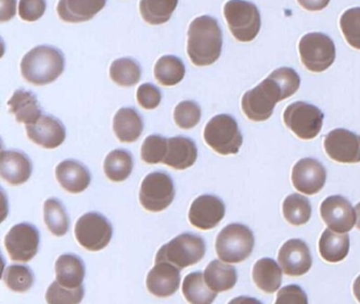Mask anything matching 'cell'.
<instances>
[{
	"mask_svg": "<svg viewBox=\"0 0 360 304\" xmlns=\"http://www.w3.org/2000/svg\"><path fill=\"white\" fill-rule=\"evenodd\" d=\"M136 99H138L141 107L144 108V109H155V108L159 107L160 103H161V91L155 84L146 82V84H141L139 87Z\"/></svg>",
	"mask_w": 360,
	"mask_h": 304,
	"instance_id": "43",
	"label": "cell"
},
{
	"mask_svg": "<svg viewBox=\"0 0 360 304\" xmlns=\"http://www.w3.org/2000/svg\"><path fill=\"white\" fill-rule=\"evenodd\" d=\"M0 175L11 185H22L32 175V163L24 152L3 150L0 160Z\"/></svg>",
	"mask_w": 360,
	"mask_h": 304,
	"instance_id": "20",
	"label": "cell"
},
{
	"mask_svg": "<svg viewBox=\"0 0 360 304\" xmlns=\"http://www.w3.org/2000/svg\"><path fill=\"white\" fill-rule=\"evenodd\" d=\"M282 268L271 258L258 260L252 268V279L258 289L267 293H275L282 283Z\"/></svg>",
	"mask_w": 360,
	"mask_h": 304,
	"instance_id": "28",
	"label": "cell"
},
{
	"mask_svg": "<svg viewBox=\"0 0 360 304\" xmlns=\"http://www.w3.org/2000/svg\"><path fill=\"white\" fill-rule=\"evenodd\" d=\"M110 77L122 87H131L138 84L142 75L138 61L129 57L117 59L110 65Z\"/></svg>",
	"mask_w": 360,
	"mask_h": 304,
	"instance_id": "36",
	"label": "cell"
},
{
	"mask_svg": "<svg viewBox=\"0 0 360 304\" xmlns=\"http://www.w3.org/2000/svg\"><path fill=\"white\" fill-rule=\"evenodd\" d=\"M187 54L191 63L205 67L216 63L222 53V30L214 17L203 15L191 21L188 29Z\"/></svg>",
	"mask_w": 360,
	"mask_h": 304,
	"instance_id": "1",
	"label": "cell"
},
{
	"mask_svg": "<svg viewBox=\"0 0 360 304\" xmlns=\"http://www.w3.org/2000/svg\"><path fill=\"white\" fill-rule=\"evenodd\" d=\"M22 76L35 86L51 84L65 70L62 51L51 46H39L27 53L20 63Z\"/></svg>",
	"mask_w": 360,
	"mask_h": 304,
	"instance_id": "2",
	"label": "cell"
},
{
	"mask_svg": "<svg viewBox=\"0 0 360 304\" xmlns=\"http://www.w3.org/2000/svg\"><path fill=\"white\" fill-rule=\"evenodd\" d=\"M283 215L290 225H304L311 217V205L309 198L299 194L286 196L282 206Z\"/></svg>",
	"mask_w": 360,
	"mask_h": 304,
	"instance_id": "34",
	"label": "cell"
},
{
	"mask_svg": "<svg viewBox=\"0 0 360 304\" xmlns=\"http://www.w3.org/2000/svg\"><path fill=\"white\" fill-rule=\"evenodd\" d=\"M349 251V234L334 232L330 228L322 232L319 240V253L322 259L330 263H338L347 258Z\"/></svg>",
	"mask_w": 360,
	"mask_h": 304,
	"instance_id": "27",
	"label": "cell"
},
{
	"mask_svg": "<svg viewBox=\"0 0 360 304\" xmlns=\"http://www.w3.org/2000/svg\"><path fill=\"white\" fill-rule=\"evenodd\" d=\"M255 246L252 230L243 224L233 223L221 230L216 241L218 257L227 263L245 261Z\"/></svg>",
	"mask_w": 360,
	"mask_h": 304,
	"instance_id": "5",
	"label": "cell"
},
{
	"mask_svg": "<svg viewBox=\"0 0 360 304\" xmlns=\"http://www.w3.org/2000/svg\"><path fill=\"white\" fill-rule=\"evenodd\" d=\"M56 175L60 186L70 194L83 192L91 182L87 167L75 160H66L58 164Z\"/></svg>",
	"mask_w": 360,
	"mask_h": 304,
	"instance_id": "21",
	"label": "cell"
},
{
	"mask_svg": "<svg viewBox=\"0 0 360 304\" xmlns=\"http://www.w3.org/2000/svg\"><path fill=\"white\" fill-rule=\"evenodd\" d=\"M5 245L13 261L29 262L39 251V230L32 224H18L8 232Z\"/></svg>",
	"mask_w": 360,
	"mask_h": 304,
	"instance_id": "12",
	"label": "cell"
},
{
	"mask_svg": "<svg viewBox=\"0 0 360 304\" xmlns=\"http://www.w3.org/2000/svg\"><path fill=\"white\" fill-rule=\"evenodd\" d=\"M77 242L90 251L104 249L112 239L113 228L106 217L98 213L82 215L75 225Z\"/></svg>",
	"mask_w": 360,
	"mask_h": 304,
	"instance_id": "11",
	"label": "cell"
},
{
	"mask_svg": "<svg viewBox=\"0 0 360 304\" xmlns=\"http://www.w3.org/2000/svg\"><path fill=\"white\" fill-rule=\"evenodd\" d=\"M224 215L223 201L212 194H203L193 201L189 209L188 219L195 228L210 230L218 226Z\"/></svg>",
	"mask_w": 360,
	"mask_h": 304,
	"instance_id": "15",
	"label": "cell"
},
{
	"mask_svg": "<svg viewBox=\"0 0 360 304\" xmlns=\"http://www.w3.org/2000/svg\"><path fill=\"white\" fill-rule=\"evenodd\" d=\"M324 115L321 110L305 101H296L286 107L283 113L285 126L299 139H315L322 129Z\"/></svg>",
	"mask_w": 360,
	"mask_h": 304,
	"instance_id": "9",
	"label": "cell"
},
{
	"mask_svg": "<svg viewBox=\"0 0 360 304\" xmlns=\"http://www.w3.org/2000/svg\"><path fill=\"white\" fill-rule=\"evenodd\" d=\"M180 283V268L168 262L155 263L146 279L149 293L159 298H167L176 293Z\"/></svg>",
	"mask_w": 360,
	"mask_h": 304,
	"instance_id": "19",
	"label": "cell"
},
{
	"mask_svg": "<svg viewBox=\"0 0 360 304\" xmlns=\"http://www.w3.org/2000/svg\"><path fill=\"white\" fill-rule=\"evenodd\" d=\"M320 215L328 228L340 234L353 229L356 221V211L341 196L326 198L320 206Z\"/></svg>",
	"mask_w": 360,
	"mask_h": 304,
	"instance_id": "17",
	"label": "cell"
},
{
	"mask_svg": "<svg viewBox=\"0 0 360 304\" xmlns=\"http://www.w3.org/2000/svg\"><path fill=\"white\" fill-rule=\"evenodd\" d=\"M292 182L294 187L301 194L313 196L326 185V168L315 158H302L292 168Z\"/></svg>",
	"mask_w": 360,
	"mask_h": 304,
	"instance_id": "14",
	"label": "cell"
},
{
	"mask_svg": "<svg viewBox=\"0 0 360 304\" xmlns=\"http://www.w3.org/2000/svg\"><path fill=\"white\" fill-rule=\"evenodd\" d=\"M46 8H47L46 0H20L18 13L22 20L33 23L44 16Z\"/></svg>",
	"mask_w": 360,
	"mask_h": 304,
	"instance_id": "42",
	"label": "cell"
},
{
	"mask_svg": "<svg viewBox=\"0 0 360 304\" xmlns=\"http://www.w3.org/2000/svg\"><path fill=\"white\" fill-rule=\"evenodd\" d=\"M178 2L179 0H141V15L149 25H162L172 18Z\"/></svg>",
	"mask_w": 360,
	"mask_h": 304,
	"instance_id": "33",
	"label": "cell"
},
{
	"mask_svg": "<svg viewBox=\"0 0 360 304\" xmlns=\"http://www.w3.org/2000/svg\"><path fill=\"white\" fill-rule=\"evenodd\" d=\"M278 262L284 274L288 276L299 277L309 272L313 259L311 251L304 241L300 239H290L286 241L278 253Z\"/></svg>",
	"mask_w": 360,
	"mask_h": 304,
	"instance_id": "16",
	"label": "cell"
},
{
	"mask_svg": "<svg viewBox=\"0 0 360 304\" xmlns=\"http://www.w3.org/2000/svg\"><path fill=\"white\" fill-rule=\"evenodd\" d=\"M204 279L210 289L216 293H222L235 286L238 280L237 270L220 260H214L205 268Z\"/></svg>",
	"mask_w": 360,
	"mask_h": 304,
	"instance_id": "29",
	"label": "cell"
},
{
	"mask_svg": "<svg viewBox=\"0 0 360 304\" xmlns=\"http://www.w3.org/2000/svg\"><path fill=\"white\" fill-rule=\"evenodd\" d=\"M324 149L335 162L357 164L360 163V135L347 129H335L324 139Z\"/></svg>",
	"mask_w": 360,
	"mask_h": 304,
	"instance_id": "13",
	"label": "cell"
},
{
	"mask_svg": "<svg viewBox=\"0 0 360 304\" xmlns=\"http://www.w3.org/2000/svg\"><path fill=\"white\" fill-rule=\"evenodd\" d=\"M205 251L203 238L191 232H184L159 249L155 255V263L168 262L182 270L201 261Z\"/></svg>",
	"mask_w": 360,
	"mask_h": 304,
	"instance_id": "4",
	"label": "cell"
},
{
	"mask_svg": "<svg viewBox=\"0 0 360 304\" xmlns=\"http://www.w3.org/2000/svg\"><path fill=\"white\" fill-rule=\"evenodd\" d=\"M301 63L309 71L320 73L334 63L336 48L330 36L319 32L305 34L299 42Z\"/></svg>",
	"mask_w": 360,
	"mask_h": 304,
	"instance_id": "8",
	"label": "cell"
},
{
	"mask_svg": "<svg viewBox=\"0 0 360 304\" xmlns=\"http://www.w3.org/2000/svg\"><path fill=\"white\" fill-rule=\"evenodd\" d=\"M184 63L174 55H164L155 65V76L163 86H176L185 76Z\"/></svg>",
	"mask_w": 360,
	"mask_h": 304,
	"instance_id": "32",
	"label": "cell"
},
{
	"mask_svg": "<svg viewBox=\"0 0 360 304\" xmlns=\"http://www.w3.org/2000/svg\"><path fill=\"white\" fill-rule=\"evenodd\" d=\"M204 139L212 149L222 156L237 154L243 144L237 120L229 114L214 116L204 129Z\"/></svg>",
	"mask_w": 360,
	"mask_h": 304,
	"instance_id": "6",
	"label": "cell"
},
{
	"mask_svg": "<svg viewBox=\"0 0 360 304\" xmlns=\"http://www.w3.org/2000/svg\"><path fill=\"white\" fill-rule=\"evenodd\" d=\"M201 108L195 101H181L174 109V122L182 129H191L201 120Z\"/></svg>",
	"mask_w": 360,
	"mask_h": 304,
	"instance_id": "41",
	"label": "cell"
},
{
	"mask_svg": "<svg viewBox=\"0 0 360 304\" xmlns=\"http://www.w3.org/2000/svg\"><path fill=\"white\" fill-rule=\"evenodd\" d=\"M168 139L161 135H149L142 145L141 156L147 164L163 163L167 153Z\"/></svg>",
	"mask_w": 360,
	"mask_h": 304,
	"instance_id": "40",
	"label": "cell"
},
{
	"mask_svg": "<svg viewBox=\"0 0 360 304\" xmlns=\"http://www.w3.org/2000/svg\"><path fill=\"white\" fill-rule=\"evenodd\" d=\"M174 182L168 173L155 171L143 179L140 203L146 210L160 213L165 210L174 198Z\"/></svg>",
	"mask_w": 360,
	"mask_h": 304,
	"instance_id": "10",
	"label": "cell"
},
{
	"mask_svg": "<svg viewBox=\"0 0 360 304\" xmlns=\"http://www.w3.org/2000/svg\"><path fill=\"white\" fill-rule=\"evenodd\" d=\"M56 280L63 286L77 289L83 285L85 278V265L77 255L65 253L56 263Z\"/></svg>",
	"mask_w": 360,
	"mask_h": 304,
	"instance_id": "26",
	"label": "cell"
},
{
	"mask_svg": "<svg viewBox=\"0 0 360 304\" xmlns=\"http://www.w3.org/2000/svg\"><path fill=\"white\" fill-rule=\"evenodd\" d=\"M10 112L22 124H34L43 114L37 95L30 91L18 90L8 101Z\"/></svg>",
	"mask_w": 360,
	"mask_h": 304,
	"instance_id": "25",
	"label": "cell"
},
{
	"mask_svg": "<svg viewBox=\"0 0 360 304\" xmlns=\"http://www.w3.org/2000/svg\"><path fill=\"white\" fill-rule=\"evenodd\" d=\"M144 129L142 116L134 108H121L113 118V131L122 143H134Z\"/></svg>",
	"mask_w": 360,
	"mask_h": 304,
	"instance_id": "24",
	"label": "cell"
},
{
	"mask_svg": "<svg viewBox=\"0 0 360 304\" xmlns=\"http://www.w3.org/2000/svg\"><path fill=\"white\" fill-rule=\"evenodd\" d=\"M16 13V0H1V17L0 20L7 21L13 18Z\"/></svg>",
	"mask_w": 360,
	"mask_h": 304,
	"instance_id": "45",
	"label": "cell"
},
{
	"mask_svg": "<svg viewBox=\"0 0 360 304\" xmlns=\"http://www.w3.org/2000/svg\"><path fill=\"white\" fill-rule=\"evenodd\" d=\"M340 29L347 44L360 50V8L345 11L340 17Z\"/></svg>",
	"mask_w": 360,
	"mask_h": 304,
	"instance_id": "38",
	"label": "cell"
},
{
	"mask_svg": "<svg viewBox=\"0 0 360 304\" xmlns=\"http://www.w3.org/2000/svg\"><path fill=\"white\" fill-rule=\"evenodd\" d=\"M307 302L309 300H307V293L296 284L288 285L280 289L276 300V303L307 304Z\"/></svg>",
	"mask_w": 360,
	"mask_h": 304,
	"instance_id": "44",
	"label": "cell"
},
{
	"mask_svg": "<svg viewBox=\"0 0 360 304\" xmlns=\"http://www.w3.org/2000/svg\"><path fill=\"white\" fill-rule=\"evenodd\" d=\"M107 0H60L58 14L66 23H85L106 6Z\"/></svg>",
	"mask_w": 360,
	"mask_h": 304,
	"instance_id": "23",
	"label": "cell"
},
{
	"mask_svg": "<svg viewBox=\"0 0 360 304\" xmlns=\"http://www.w3.org/2000/svg\"><path fill=\"white\" fill-rule=\"evenodd\" d=\"M356 211V221H357L358 229H360V203H358L355 206Z\"/></svg>",
	"mask_w": 360,
	"mask_h": 304,
	"instance_id": "48",
	"label": "cell"
},
{
	"mask_svg": "<svg viewBox=\"0 0 360 304\" xmlns=\"http://www.w3.org/2000/svg\"><path fill=\"white\" fill-rule=\"evenodd\" d=\"M330 1V0H298L299 4H300L303 8L307 11H311V12L323 10V8L328 6Z\"/></svg>",
	"mask_w": 360,
	"mask_h": 304,
	"instance_id": "46",
	"label": "cell"
},
{
	"mask_svg": "<svg viewBox=\"0 0 360 304\" xmlns=\"http://www.w3.org/2000/svg\"><path fill=\"white\" fill-rule=\"evenodd\" d=\"M4 281L12 291L16 293H26L34 284V274L29 266L14 264L6 268Z\"/></svg>",
	"mask_w": 360,
	"mask_h": 304,
	"instance_id": "37",
	"label": "cell"
},
{
	"mask_svg": "<svg viewBox=\"0 0 360 304\" xmlns=\"http://www.w3.org/2000/svg\"><path fill=\"white\" fill-rule=\"evenodd\" d=\"M353 293L354 296L356 297V299L360 302V274L359 277L356 279L355 282H354Z\"/></svg>",
	"mask_w": 360,
	"mask_h": 304,
	"instance_id": "47",
	"label": "cell"
},
{
	"mask_svg": "<svg viewBox=\"0 0 360 304\" xmlns=\"http://www.w3.org/2000/svg\"><path fill=\"white\" fill-rule=\"evenodd\" d=\"M198 148L189 137H176L168 139L167 153L164 164L176 170H184L195 164Z\"/></svg>",
	"mask_w": 360,
	"mask_h": 304,
	"instance_id": "22",
	"label": "cell"
},
{
	"mask_svg": "<svg viewBox=\"0 0 360 304\" xmlns=\"http://www.w3.org/2000/svg\"><path fill=\"white\" fill-rule=\"evenodd\" d=\"M84 295H85V291L83 285L77 289H68L60 285L56 280L48 289L46 300L50 304L81 303Z\"/></svg>",
	"mask_w": 360,
	"mask_h": 304,
	"instance_id": "39",
	"label": "cell"
},
{
	"mask_svg": "<svg viewBox=\"0 0 360 304\" xmlns=\"http://www.w3.org/2000/svg\"><path fill=\"white\" fill-rule=\"evenodd\" d=\"M132 169H134V158L127 150H113L105 158V175L111 181H125L131 175Z\"/></svg>",
	"mask_w": 360,
	"mask_h": 304,
	"instance_id": "31",
	"label": "cell"
},
{
	"mask_svg": "<svg viewBox=\"0 0 360 304\" xmlns=\"http://www.w3.org/2000/svg\"><path fill=\"white\" fill-rule=\"evenodd\" d=\"M27 134L33 143L46 149H56L66 139V128L58 118L41 115L34 124L27 125Z\"/></svg>",
	"mask_w": 360,
	"mask_h": 304,
	"instance_id": "18",
	"label": "cell"
},
{
	"mask_svg": "<svg viewBox=\"0 0 360 304\" xmlns=\"http://www.w3.org/2000/svg\"><path fill=\"white\" fill-rule=\"evenodd\" d=\"M44 217L48 229L56 236L68 232L70 221L64 205L58 198H48L44 206Z\"/></svg>",
	"mask_w": 360,
	"mask_h": 304,
	"instance_id": "35",
	"label": "cell"
},
{
	"mask_svg": "<svg viewBox=\"0 0 360 304\" xmlns=\"http://www.w3.org/2000/svg\"><path fill=\"white\" fill-rule=\"evenodd\" d=\"M182 291L185 299L193 304L212 303L218 293L210 289L204 274L200 272H191L185 277Z\"/></svg>",
	"mask_w": 360,
	"mask_h": 304,
	"instance_id": "30",
	"label": "cell"
},
{
	"mask_svg": "<svg viewBox=\"0 0 360 304\" xmlns=\"http://www.w3.org/2000/svg\"><path fill=\"white\" fill-rule=\"evenodd\" d=\"M224 16L231 34L239 42H252L260 32V12L252 2L229 0L224 6Z\"/></svg>",
	"mask_w": 360,
	"mask_h": 304,
	"instance_id": "7",
	"label": "cell"
},
{
	"mask_svg": "<svg viewBox=\"0 0 360 304\" xmlns=\"http://www.w3.org/2000/svg\"><path fill=\"white\" fill-rule=\"evenodd\" d=\"M285 99V92L271 73L266 80L243 95L242 110L250 120L264 122L273 115L276 103Z\"/></svg>",
	"mask_w": 360,
	"mask_h": 304,
	"instance_id": "3",
	"label": "cell"
}]
</instances>
